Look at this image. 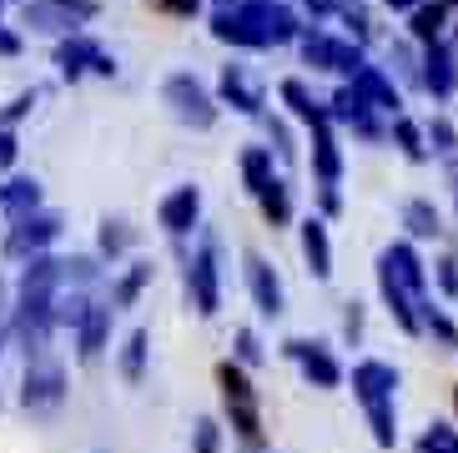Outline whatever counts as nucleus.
<instances>
[{
	"label": "nucleus",
	"mask_w": 458,
	"mask_h": 453,
	"mask_svg": "<svg viewBox=\"0 0 458 453\" xmlns=\"http://www.w3.org/2000/svg\"><path fill=\"white\" fill-rule=\"evenodd\" d=\"M283 101L293 107V116H297V121H308V126H318V121L327 116V111L308 96V86H302V81H283Z\"/></svg>",
	"instance_id": "22"
},
{
	"label": "nucleus",
	"mask_w": 458,
	"mask_h": 453,
	"mask_svg": "<svg viewBox=\"0 0 458 453\" xmlns=\"http://www.w3.org/2000/svg\"><path fill=\"white\" fill-rule=\"evenodd\" d=\"M55 232H61V217L55 212H41V217H21L15 222V232H11V242H5V252L11 257H36L46 247V242H55Z\"/></svg>",
	"instance_id": "9"
},
{
	"label": "nucleus",
	"mask_w": 458,
	"mask_h": 453,
	"mask_svg": "<svg viewBox=\"0 0 458 453\" xmlns=\"http://www.w3.org/2000/svg\"><path fill=\"white\" fill-rule=\"evenodd\" d=\"M433 141H438V147H448V141H454V132H448L444 121H433Z\"/></svg>",
	"instance_id": "40"
},
{
	"label": "nucleus",
	"mask_w": 458,
	"mask_h": 453,
	"mask_svg": "<svg viewBox=\"0 0 458 453\" xmlns=\"http://www.w3.org/2000/svg\"><path fill=\"white\" fill-rule=\"evenodd\" d=\"M287 358L302 363V373H308L318 388H337V383H343V368L333 363V353H327L323 343H302V338H293V343H287Z\"/></svg>",
	"instance_id": "10"
},
{
	"label": "nucleus",
	"mask_w": 458,
	"mask_h": 453,
	"mask_svg": "<svg viewBox=\"0 0 458 453\" xmlns=\"http://www.w3.org/2000/svg\"><path fill=\"white\" fill-rule=\"evenodd\" d=\"M403 222H408V232H413V237H438V232H444V226H438V207H433V201H408Z\"/></svg>",
	"instance_id": "25"
},
{
	"label": "nucleus",
	"mask_w": 458,
	"mask_h": 453,
	"mask_svg": "<svg viewBox=\"0 0 458 453\" xmlns=\"http://www.w3.org/2000/svg\"><path fill=\"white\" fill-rule=\"evenodd\" d=\"M187 282H191V297H197V312H202V318H212L216 307H222V293H216V252H212V242L197 252Z\"/></svg>",
	"instance_id": "11"
},
{
	"label": "nucleus",
	"mask_w": 458,
	"mask_h": 453,
	"mask_svg": "<svg viewBox=\"0 0 458 453\" xmlns=\"http://www.w3.org/2000/svg\"><path fill=\"white\" fill-rule=\"evenodd\" d=\"M0 51H5V56H15V51H21V40H15L11 30H0Z\"/></svg>",
	"instance_id": "41"
},
{
	"label": "nucleus",
	"mask_w": 458,
	"mask_h": 453,
	"mask_svg": "<svg viewBox=\"0 0 458 453\" xmlns=\"http://www.w3.org/2000/svg\"><path fill=\"white\" fill-rule=\"evenodd\" d=\"M106 322H111V307H91L81 318V358L91 363L96 353H101V343H106Z\"/></svg>",
	"instance_id": "21"
},
{
	"label": "nucleus",
	"mask_w": 458,
	"mask_h": 453,
	"mask_svg": "<svg viewBox=\"0 0 458 453\" xmlns=\"http://www.w3.org/2000/svg\"><path fill=\"white\" fill-rule=\"evenodd\" d=\"M438 30H444V5H418V11H413V36L433 46Z\"/></svg>",
	"instance_id": "28"
},
{
	"label": "nucleus",
	"mask_w": 458,
	"mask_h": 453,
	"mask_svg": "<svg viewBox=\"0 0 458 453\" xmlns=\"http://www.w3.org/2000/svg\"><path fill=\"white\" fill-rule=\"evenodd\" d=\"M141 363H147V333H141V328H136L131 338H126V353H122V373L131 378H141Z\"/></svg>",
	"instance_id": "30"
},
{
	"label": "nucleus",
	"mask_w": 458,
	"mask_h": 453,
	"mask_svg": "<svg viewBox=\"0 0 458 453\" xmlns=\"http://www.w3.org/2000/svg\"><path fill=\"white\" fill-rule=\"evenodd\" d=\"M423 66H428V71H423V86H428V91L433 96H448V91H454V56H448V46H444V40H433V46H428V61H423Z\"/></svg>",
	"instance_id": "20"
},
{
	"label": "nucleus",
	"mask_w": 458,
	"mask_h": 453,
	"mask_svg": "<svg viewBox=\"0 0 458 453\" xmlns=\"http://www.w3.org/2000/svg\"><path fill=\"white\" fill-rule=\"evenodd\" d=\"M454 201H458V172H454Z\"/></svg>",
	"instance_id": "45"
},
{
	"label": "nucleus",
	"mask_w": 458,
	"mask_h": 453,
	"mask_svg": "<svg viewBox=\"0 0 458 453\" xmlns=\"http://www.w3.org/2000/svg\"><path fill=\"white\" fill-rule=\"evenodd\" d=\"M166 107L176 111V121H187V126H197V132H207V126L216 121L212 96L202 91V81L197 76H172L166 81Z\"/></svg>",
	"instance_id": "4"
},
{
	"label": "nucleus",
	"mask_w": 458,
	"mask_h": 453,
	"mask_svg": "<svg viewBox=\"0 0 458 453\" xmlns=\"http://www.w3.org/2000/svg\"><path fill=\"white\" fill-rule=\"evenodd\" d=\"M36 207H41V187H36V182H11V192H5V212L21 222V217H36Z\"/></svg>",
	"instance_id": "23"
},
{
	"label": "nucleus",
	"mask_w": 458,
	"mask_h": 453,
	"mask_svg": "<svg viewBox=\"0 0 458 453\" xmlns=\"http://www.w3.org/2000/svg\"><path fill=\"white\" fill-rule=\"evenodd\" d=\"M30 107H36V91H26V96H15L11 107H5V116H0V121H21V116H26Z\"/></svg>",
	"instance_id": "36"
},
{
	"label": "nucleus",
	"mask_w": 458,
	"mask_h": 453,
	"mask_svg": "<svg viewBox=\"0 0 458 453\" xmlns=\"http://www.w3.org/2000/svg\"><path fill=\"white\" fill-rule=\"evenodd\" d=\"M166 5H172L176 15H187V11H197V5H202V0H166Z\"/></svg>",
	"instance_id": "42"
},
{
	"label": "nucleus",
	"mask_w": 458,
	"mask_h": 453,
	"mask_svg": "<svg viewBox=\"0 0 458 453\" xmlns=\"http://www.w3.org/2000/svg\"><path fill=\"white\" fill-rule=\"evenodd\" d=\"M197 212H202V192H197V187H176L172 197L162 201V226L182 237V232L197 226Z\"/></svg>",
	"instance_id": "14"
},
{
	"label": "nucleus",
	"mask_w": 458,
	"mask_h": 453,
	"mask_svg": "<svg viewBox=\"0 0 458 453\" xmlns=\"http://www.w3.org/2000/svg\"><path fill=\"white\" fill-rule=\"evenodd\" d=\"M454 408H458V393H454Z\"/></svg>",
	"instance_id": "46"
},
{
	"label": "nucleus",
	"mask_w": 458,
	"mask_h": 453,
	"mask_svg": "<svg viewBox=\"0 0 458 453\" xmlns=\"http://www.w3.org/2000/svg\"><path fill=\"white\" fill-rule=\"evenodd\" d=\"M197 453H216V423H212V418L197 423Z\"/></svg>",
	"instance_id": "35"
},
{
	"label": "nucleus",
	"mask_w": 458,
	"mask_h": 453,
	"mask_svg": "<svg viewBox=\"0 0 458 453\" xmlns=\"http://www.w3.org/2000/svg\"><path fill=\"white\" fill-rule=\"evenodd\" d=\"M257 201H262L267 222H287V217H293V197H287L283 182H267V187H257Z\"/></svg>",
	"instance_id": "26"
},
{
	"label": "nucleus",
	"mask_w": 458,
	"mask_h": 453,
	"mask_svg": "<svg viewBox=\"0 0 458 453\" xmlns=\"http://www.w3.org/2000/svg\"><path fill=\"white\" fill-rule=\"evenodd\" d=\"M222 398H227V414H232V428L242 433V439H257L262 433V423H257V393L252 383L242 378V368H232V363H222Z\"/></svg>",
	"instance_id": "5"
},
{
	"label": "nucleus",
	"mask_w": 458,
	"mask_h": 453,
	"mask_svg": "<svg viewBox=\"0 0 458 453\" xmlns=\"http://www.w3.org/2000/svg\"><path fill=\"white\" fill-rule=\"evenodd\" d=\"M126 242H131V232H126L122 222H106V232H101V247H106V252H122Z\"/></svg>",
	"instance_id": "33"
},
{
	"label": "nucleus",
	"mask_w": 458,
	"mask_h": 453,
	"mask_svg": "<svg viewBox=\"0 0 458 453\" xmlns=\"http://www.w3.org/2000/svg\"><path fill=\"white\" fill-rule=\"evenodd\" d=\"M237 358H242V363H262V343H257V333H247V328L237 333Z\"/></svg>",
	"instance_id": "34"
},
{
	"label": "nucleus",
	"mask_w": 458,
	"mask_h": 453,
	"mask_svg": "<svg viewBox=\"0 0 458 453\" xmlns=\"http://www.w3.org/2000/svg\"><path fill=\"white\" fill-rule=\"evenodd\" d=\"M297 15L287 5H272V0H247V5H227L216 11L212 36L232 40V46H287L297 40Z\"/></svg>",
	"instance_id": "1"
},
{
	"label": "nucleus",
	"mask_w": 458,
	"mask_h": 453,
	"mask_svg": "<svg viewBox=\"0 0 458 453\" xmlns=\"http://www.w3.org/2000/svg\"><path fill=\"white\" fill-rule=\"evenodd\" d=\"M147 282H151V262H136L131 272H126V278L116 282V293H111V307H131V303H136V293H141Z\"/></svg>",
	"instance_id": "27"
},
{
	"label": "nucleus",
	"mask_w": 458,
	"mask_h": 453,
	"mask_svg": "<svg viewBox=\"0 0 458 453\" xmlns=\"http://www.w3.org/2000/svg\"><path fill=\"white\" fill-rule=\"evenodd\" d=\"M272 141H277V157H293V141H287V132H283V121H272Z\"/></svg>",
	"instance_id": "38"
},
{
	"label": "nucleus",
	"mask_w": 458,
	"mask_h": 453,
	"mask_svg": "<svg viewBox=\"0 0 458 453\" xmlns=\"http://www.w3.org/2000/svg\"><path fill=\"white\" fill-rule=\"evenodd\" d=\"M21 398H26V408H55V403L66 398V373L55 363H30Z\"/></svg>",
	"instance_id": "8"
},
{
	"label": "nucleus",
	"mask_w": 458,
	"mask_h": 453,
	"mask_svg": "<svg viewBox=\"0 0 458 453\" xmlns=\"http://www.w3.org/2000/svg\"><path fill=\"white\" fill-rule=\"evenodd\" d=\"M393 388H398V373H393L388 363H358V368H352V393L363 403L393 398Z\"/></svg>",
	"instance_id": "15"
},
{
	"label": "nucleus",
	"mask_w": 458,
	"mask_h": 453,
	"mask_svg": "<svg viewBox=\"0 0 458 453\" xmlns=\"http://www.w3.org/2000/svg\"><path fill=\"white\" fill-rule=\"evenodd\" d=\"M438 282H444L448 293H458V257H444V267H438Z\"/></svg>",
	"instance_id": "37"
},
{
	"label": "nucleus",
	"mask_w": 458,
	"mask_h": 453,
	"mask_svg": "<svg viewBox=\"0 0 458 453\" xmlns=\"http://www.w3.org/2000/svg\"><path fill=\"white\" fill-rule=\"evenodd\" d=\"M368 418H373V439L383 443V449H393L398 443V423H393V398H377V403H363Z\"/></svg>",
	"instance_id": "24"
},
{
	"label": "nucleus",
	"mask_w": 458,
	"mask_h": 453,
	"mask_svg": "<svg viewBox=\"0 0 458 453\" xmlns=\"http://www.w3.org/2000/svg\"><path fill=\"white\" fill-rule=\"evenodd\" d=\"M377 282H383V297H388L398 328L423 333V312L418 307H428V303H423V262H418L413 247H403V242L388 247L383 262H377Z\"/></svg>",
	"instance_id": "2"
},
{
	"label": "nucleus",
	"mask_w": 458,
	"mask_h": 453,
	"mask_svg": "<svg viewBox=\"0 0 458 453\" xmlns=\"http://www.w3.org/2000/svg\"><path fill=\"white\" fill-rule=\"evenodd\" d=\"M302 61L318 66V71H348V76L363 71L358 46H343V40H333V36H302Z\"/></svg>",
	"instance_id": "6"
},
{
	"label": "nucleus",
	"mask_w": 458,
	"mask_h": 453,
	"mask_svg": "<svg viewBox=\"0 0 458 453\" xmlns=\"http://www.w3.org/2000/svg\"><path fill=\"white\" fill-rule=\"evenodd\" d=\"M352 91L363 96V101H373L377 111H398V107H403L398 91H393V81L383 76V71H373V66H363L358 76H352Z\"/></svg>",
	"instance_id": "17"
},
{
	"label": "nucleus",
	"mask_w": 458,
	"mask_h": 453,
	"mask_svg": "<svg viewBox=\"0 0 458 453\" xmlns=\"http://www.w3.org/2000/svg\"><path fill=\"white\" fill-rule=\"evenodd\" d=\"M327 116H337V121H348L352 132H363V136H377V126H373V116H368V101L352 86H343V91L333 96V111Z\"/></svg>",
	"instance_id": "19"
},
{
	"label": "nucleus",
	"mask_w": 458,
	"mask_h": 453,
	"mask_svg": "<svg viewBox=\"0 0 458 453\" xmlns=\"http://www.w3.org/2000/svg\"><path fill=\"white\" fill-rule=\"evenodd\" d=\"M327 121L333 116H323L318 126H312V167H318V176L333 187L337 172H343V157H337V147H333V126H327Z\"/></svg>",
	"instance_id": "16"
},
{
	"label": "nucleus",
	"mask_w": 458,
	"mask_h": 453,
	"mask_svg": "<svg viewBox=\"0 0 458 453\" xmlns=\"http://www.w3.org/2000/svg\"><path fill=\"white\" fill-rule=\"evenodd\" d=\"M96 11H101L96 0H36V5H26V26H30V30H46V36H55V30L86 26Z\"/></svg>",
	"instance_id": "3"
},
{
	"label": "nucleus",
	"mask_w": 458,
	"mask_h": 453,
	"mask_svg": "<svg viewBox=\"0 0 458 453\" xmlns=\"http://www.w3.org/2000/svg\"><path fill=\"white\" fill-rule=\"evenodd\" d=\"M11 161H15V136H11V132H0V172H5Z\"/></svg>",
	"instance_id": "39"
},
{
	"label": "nucleus",
	"mask_w": 458,
	"mask_h": 453,
	"mask_svg": "<svg viewBox=\"0 0 458 453\" xmlns=\"http://www.w3.org/2000/svg\"><path fill=\"white\" fill-rule=\"evenodd\" d=\"M242 176H247V187H267V182H272V157H267V151H247V157H242Z\"/></svg>",
	"instance_id": "31"
},
{
	"label": "nucleus",
	"mask_w": 458,
	"mask_h": 453,
	"mask_svg": "<svg viewBox=\"0 0 458 453\" xmlns=\"http://www.w3.org/2000/svg\"><path fill=\"white\" fill-rule=\"evenodd\" d=\"M222 101L237 107L242 116H257L262 111V86H257V76L247 66H227L222 71Z\"/></svg>",
	"instance_id": "12"
},
{
	"label": "nucleus",
	"mask_w": 458,
	"mask_h": 453,
	"mask_svg": "<svg viewBox=\"0 0 458 453\" xmlns=\"http://www.w3.org/2000/svg\"><path fill=\"white\" fill-rule=\"evenodd\" d=\"M302 252L312 262V278H333V242H327V226L318 217L302 222Z\"/></svg>",
	"instance_id": "18"
},
{
	"label": "nucleus",
	"mask_w": 458,
	"mask_h": 453,
	"mask_svg": "<svg viewBox=\"0 0 458 453\" xmlns=\"http://www.w3.org/2000/svg\"><path fill=\"white\" fill-rule=\"evenodd\" d=\"M55 66L66 71L71 81L81 76V71H96V76H111V71H116V61H111L106 51H101V46H96V40H66V46H61V51H55Z\"/></svg>",
	"instance_id": "7"
},
{
	"label": "nucleus",
	"mask_w": 458,
	"mask_h": 453,
	"mask_svg": "<svg viewBox=\"0 0 458 453\" xmlns=\"http://www.w3.org/2000/svg\"><path fill=\"white\" fill-rule=\"evenodd\" d=\"M247 287H252L257 307H262L267 318H277V312H283V282H277V272H272L262 257H247Z\"/></svg>",
	"instance_id": "13"
},
{
	"label": "nucleus",
	"mask_w": 458,
	"mask_h": 453,
	"mask_svg": "<svg viewBox=\"0 0 458 453\" xmlns=\"http://www.w3.org/2000/svg\"><path fill=\"white\" fill-rule=\"evenodd\" d=\"M393 136H398V147H403V157H413V161H423L428 157V147H423V132H418L408 116H398L393 121Z\"/></svg>",
	"instance_id": "29"
},
{
	"label": "nucleus",
	"mask_w": 458,
	"mask_h": 453,
	"mask_svg": "<svg viewBox=\"0 0 458 453\" xmlns=\"http://www.w3.org/2000/svg\"><path fill=\"white\" fill-rule=\"evenodd\" d=\"M0 201H5V192H0Z\"/></svg>",
	"instance_id": "47"
},
{
	"label": "nucleus",
	"mask_w": 458,
	"mask_h": 453,
	"mask_svg": "<svg viewBox=\"0 0 458 453\" xmlns=\"http://www.w3.org/2000/svg\"><path fill=\"white\" fill-rule=\"evenodd\" d=\"M418 453H458V439L448 433L444 423H433L423 439H418Z\"/></svg>",
	"instance_id": "32"
},
{
	"label": "nucleus",
	"mask_w": 458,
	"mask_h": 453,
	"mask_svg": "<svg viewBox=\"0 0 458 453\" xmlns=\"http://www.w3.org/2000/svg\"><path fill=\"white\" fill-rule=\"evenodd\" d=\"M383 5H388V11H418L423 0H383Z\"/></svg>",
	"instance_id": "43"
},
{
	"label": "nucleus",
	"mask_w": 458,
	"mask_h": 453,
	"mask_svg": "<svg viewBox=\"0 0 458 453\" xmlns=\"http://www.w3.org/2000/svg\"><path fill=\"white\" fill-rule=\"evenodd\" d=\"M312 11H333V0H308Z\"/></svg>",
	"instance_id": "44"
}]
</instances>
